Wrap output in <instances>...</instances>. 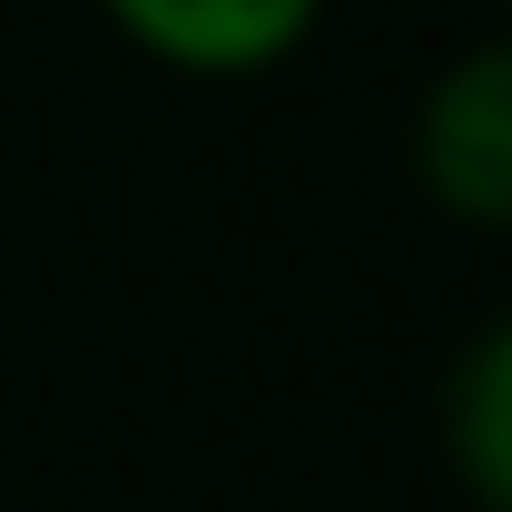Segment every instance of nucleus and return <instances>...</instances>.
I'll return each mask as SVG.
<instances>
[{
  "instance_id": "2",
  "label": "nucleus",
  "mask_w": 512,
  "mask_h": 512,
  "mask_svg": "<svg viewBox=\"0 0 512 512\" xmlns=\"http://www.w3.org/2000/svg\"><path fill=\"white\" fill-rule=\"evenodd\" d=\"M128 50L178 79H256L316 40L325 0H99Z\"/></svg>"
},
{
  "instance_id": "1",
  "label": "nucleus",
  "mask_w": 512,
  "mask_h": 512,
  "mask_svg": "<svg viewBox=\"0 0 512 512\" xmlns=\"http://www.w3.org/2000/svg\"><path fill=\"white\" fill-rule=\"evenodd\" d=\"M414 188L463 227H512V30L473 40L414 99Z\"/></svg>"
},
{
  "instance_id": "3",
  "label": "nucleus",
  "mask_w": 512,
  "mask_h": 512,
  "mask_svg": "<svg viewBox=\"0 0 512 512\" xmlns=\"http://www.w3.org/2000/svg\"><path fill=\"white\" fill-rule=\"evenodd\" d=\"M444 434H453V473L483 512H512V316L473 335L463 375H453L444 404Z\"/></svg>"
},
{
  "instance_id": "4",
  "label": "nucleus",
  "mask_w": 512,
  "mask_h": 512,
  "mask_svg": "<svg viewBox=\"0 0 512 512\" xmlns=\"http://www.w3.org/2000/svg\"><path fill=\"white\" fill-rule=\"evenodd\" d=\"M503 30H512V0H503Z\"/></svg>"
}]
</instances>
